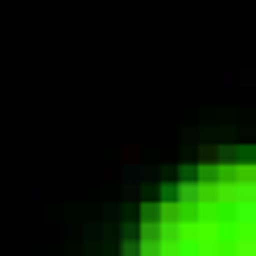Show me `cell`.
<instances>
[{
    "label": "cell",
    "instance_id": "obj_1",
    "mask_svg": "<svg viewBox=\"0 0 256 256\" xmlns=\"http://www.w3.org/2000/svg\"><path fill=\"white\" fill-rule=\"evenodd\" d=\"M174 202L186 206V211H198V206H206V190L198 178H178V186H174Z\"/></svg>",
    "mask_w": 256,
    "mask_h": 256
}]
</instances>
